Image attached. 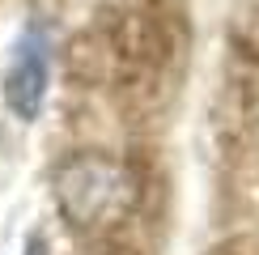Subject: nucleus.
Masks as SVG:
<instances>
[{
  "instance_id": "nucleus-1",
  "label": "nucleus",
  "mask_w": 259,
  "mask_h": 255,
  "mask_svg": "<svg viewBox=\"0 0 259 255\" xmlns=\"http://www.w3.org/2000/svg\"><path fill=\"white\" fill-rule=\"evenodd\" d=\"M56 204L81 230L115 226L136 208V179L106 153H77L56 170Z\"/></svg>"
},
{
  "instance_id": "nucleus-2",
  "label": "nucleus",
  "mask_w": 259,
  "mask_h": 255,
  "mask_svg": "<svg viewBox=\"0 0 259 255\" xmlns=\"http://www.w3.org/2000/svg\"><path fill=\"white\" fill-rule=\"evenodd\" d=\"M47 98V47L30 34L13 47V60L5 68V102L17 119H34Z\"/></svg>"
}]
</instances>
